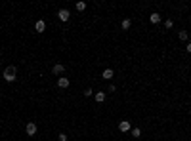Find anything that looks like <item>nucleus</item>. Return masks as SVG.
I'll list each match as a JSON object with an SVG mask.
<instances>
[{"instance_id":"1","label":"nucleus","mask_w":191,"mask_h":141,"mask_svg":"<svg viewBox=\"0 0 191 141\" xmlns=\"http://www.w3.org/2000/svg\"><path fill=\"white\" fill-rule=\"evenodd\" d=\"M16 78H17V69L13 67V65L6 67V69H4V80H6V82H13Z\"/></svg>"},{"instance_id":"2","label":"nucleus","mask_w":191,"mask_h":141,"mask_svg":"<svg viewBox=\"0 0 191 141\" xmlns=\"http://www.w3.org/2000/svg\"><path fill=\"white\" fill-rule=\"evenodd\" d=\"M37 124L34 122H27V126H25V132H27V136H34V133H37Z\"/></svg>"},{"instance_id":"3","label":"nucleus","mask_w":191,"mask_h":141,"mask_svg":"<svg viewBox=\"0 0 191 141\" xmlns=\"http://www.w3.org/2000/svg\"><path fill=\"white\" fill-rule=\"evenodd\" d=\"M58 86H59L61 90H67V88L71 86V82H69V78H67V76H59V80H58Z\"/></svg>"},{"instance_id":"4","label":"nucleus","mask_w":191,"mask_h":141,"mask_svg":"<svg viewBox=\"0 0 191 141\" xmlns=\"http://www.w3.org/2000/svg\"><path fill=\"white\" fill-rule=\"evenodd\" d=\"M118 130H121V132H130L132 130V124L128 122V120H121V122H118Z\"/></svg>"},{"instance_id":"5","label":"nucleus","mask_w":191,"mask_h":141,"mask_svg":"<svg viewBox=\"0 0 191 141\" xmlns=\"http://www.w3.org/2000/svg\"><path fill=\"white\" fill-rule=\"evenodd\" d=\"M34 31H37V33H44L46 31V23L42 19H38L37 23H34Z\"/></svg>"},{"instance_id":"6","label":"nucleus","mask_w":191,"mask_h":141,"mask_svg":"<svg viewBox=\"0 0 191 141\" xmlns=\"http://www.w3.org/2000/svg\"><path fill=\"white\" fill-rule=\"evenodd\" d=\"M58 17H59V21H69L71 13H69V10H59L58 12Z\"/></svg>"},{"instance_id":"7","label":"nucleus","mask_w":191,"mask_h":141,"mask_svg":"<svg viewBox=\"0 0 191 141\" xmlns=\"http://www.w3.org/2000/svg\"><path fill=\"white\" fill-rule=\"evenodd\" d=\"M52 73H54V74H63V73H65V67H63L61 63H58V65H54Z\"/></svg>"},{"instance_id":"8","label":"nucleus","mask_w":191,"mask_h":141,"mask_svg":"<svg viewBox=\"0 0 191 141\" xmlns=\"http://www.w3.org/2000/svg\"><path fill=\"white\" fill-rule=\"evenodd\" d=\"M113 76H115V73H113V69H105V70H103V78H105V80H111Z\"/></svg>"},{"instance_id":"9","label":"nucleus","mask_w":191,"mask_h":141,"mask_svg":"<svg viewBox=\"0 0 191 141\" xmlns=\"http://www.w3.org/2000/svg\"><path fill=\"white\" fill-rule=\"evenodd\" d=\"M149 21H151V23H159V21H161V13H157V12H153V13H151V15H149Z\"/></svg>"},{"instance_id":"10","label":"nucleus","mask_w":191,"mask_h":141,"mask_svg":"<svg viewBox=\"0 0 191 141\" xmlns=\"http://www.w3.org/2000/svg\"><path fill=\"white\" fill-rule=\"evenodd\" d=\"M96 101L97 103H103L105 101V91H96Z\"/></svg>"},{"instance_id":"11","label":"nucleus","mask_w":191,"mask_h":141,"mask_svg":"<svg viewBox=\"0 0 191 141\" xmlns=\"http://www.w3.org/2000/svg\"><path fill=\"white\" fill-rule=\"evenodd\" d=\"M121 27H122V29H124V31H128V29H130V27H132V21H130V19H124V21H122V23H121Z\"/></svg>"},{"instance_id":"12","label":"nucleus","mask_w":191,"mask_h":141,"mask_svg":"<svg viewBox=\"0 0 191 141\" xmlns=\"http://www.w3.org/2000/svg\"><path fill=\"white\" fill-rule=\"evenodd\" d=\"M75 8L79 10V12H84V10H86V2H76V6H75Z\"/></svg>"},{"instance_id":"13","label":"nucleus","mask_w":191,"mask_h":141,"mask_svg":"<svg viewBox=\"0 0 191 141\" xmlns=\"http://www.w3.org/2000/svg\"><path fill=\"white\" fill-rule=\"evenodd\" d=\"M178 36H180V40L186 42V40H187V31H180V33H178Z\"/></svg>"},{"instance_id":"14","label":"nucleus","mask_w":191,"mask_h":141,"mask_svg":"<svg viewBox=\"0 0 191 141\" xmlns=\"http://www.w3.org/2000/svg\"><path fill=\"white\" fill-rule=\"evenodd\" d=\"M132 136H134V137H140V136H141V130H140V128H134V130H132Z\"/></svg>"},{"instance_id":"15","label":"nucleus","mask_w":191,"mask_h":141,"mask_svg":"<svg viewBox=\"0 0 191 141\" xmlns=\"http://www.w3.org/2000/svg\"><path fill=\"white\" fill-rule=\"evenodd\" d=\"M172 25H174L172 19H166V21H164V27H166V29H172Z\"/></svg>"},{"instance_id":"16","label":"nucleus","mask_w":191,"mask_h":141,"mask_svg":"<svg viewBox=\"0 0 191 141\" xmlns=\"http://www.w3.org/2000/svg\"><path fill=\"white\" fill-rule=\"evenodd\" d=\"M92 94H94V90H92V88H86V90H84V95H86V97H90Z\"/></svg>"},{"instance_id":"17","label":"nucleus","mask_w":191,"mask_h":141,"mask_svg":"<svg viewBox=\"0 0 191 141\" xmlns=\"http://www.w3.org/2000/svg\"><path fill=\"white\" fill-rule=\"evenodd\" d=\"M58 141H67V136H65V133H59V136H58Z\"/></svg>"},{"instance_id":"18","label":"nucleus","mask_w":191,"mask_h":141,"mask_svg":"<svg viewBox=\"0 0 191 141\" xmlns=\"http://www.w3.org/2000/svg\"><path fill=\"white\" fill-rule=\"evenodd\" d=\"M187 53L191 55V42H189V44H187Z\"/></svg>"}]
</instances>
